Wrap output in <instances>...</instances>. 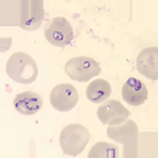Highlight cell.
I'll use <instances>...</instances> for the list:
<instances>
[{"mask_svg":"<svg viewBox=\"0 0 158 158\" xmlns=\"http://www.w3.org/2000/svg\"><path fill=\"white\" fill-rule=\"evenodd\" d=\"M65 72L76 82H88L101 74L100 64L93 58L79 56L70 59L65 65Z\"/></svg>","mask_w":158,"mask_h":158,"instance_id":"obj_4","label":"cell"},{"mask_svg":"<svg viewBox=\"0 0 158 158\" xmlns=\"http://www.w3.org/2000/svg\"><path fill=\"white\" fill-rule=\"evenodd\" d=\"M111 94V85L103 79L92 81L85 89V96L88 100L94 103H100Z\"/></svg>","mask_w":158,"mask_h":158,"instance_id":"obj_12","label":"cell"},{"mask_svg":"<svg viewBox=\"0 0 158 158\" xmlns=\"http://www.w3.org/2000/svg\"><path fill=\"white\" fill-rule=\"evenodd\" d=\"M44 102L41 96L34 92L26 91L16 94L13 106L16 111L23 115H33L43 107Z\"/></svg>","mask_w":158,"mask_h":158,"instance_id":"obj_11","label":"cell"},{"mask_svg":"<svg viewBox=\"0 0 158 158\" xmlns=\"http://www.w3.org/2000/svg\"><path fill=\"white\" fill-rule=\"evenodd\" d=\"M136 68L139 74L156 81L158 79V48H145L139 53L136 59Z\"/></svg>","mask_w":158,"mask_h":158,"instance_id":"obj_10","label":"cell"},{"mask_svg":"<svg viewBox=\"0 0 158 158\" xmlns=\"http://www.w3.org/2000/svg\"><path fill=\"white\" fill-rule=\"evenodd\" d=\"M97 115L102 124L118 125L127 120L130 111L119 101L110 100L98 106Z\"/></svg>","mask_w":158,"mask_h":158,"instance_id":"obj_8","label":"cell"},{"mask_svg":"<svg viewBox=\"0 0 158 158\" xmlns=\"http://www.w3.org/2000/svg\"><path fill=\"white\" fill-rule=\"evenodd\" d=\"M107 136L112 140L123 143V157H137L138 127L132 120L124 121L123 125H110L106 129Z\"/></svg>","mask_w":158,"mask_h":158,"instance_id":"obj_3","label":"cell"},{"mask_svg":"<svg viewBox=\"0 0 158 158\" xmlns=\"http://www.w3.org/2000/svg\"><path fill=\"white\" fill-rule=\"evenodd\" d=\"M45 16L42 0H22L20 2V27L26 31H35L42 25Z\"/></svg>","mask_w":158,"mask_h":158,"instance_id":"obj_5","label":"cell"},{"mask_svg":"<svg viewBox=\"0 0 158 158\" xmlns=\"http://www.w3.org/2000/svg\"><path fill=\"white\" fill-rule=\"evenodd\" d=\"M45 38L53 46L66 47L74 38L73 26L64 17H54L49 27L45 29Z\"/></svg>","mask_w":158,"mask_h":158,"instance_id":"obj_6","label":"cell"},{"mask_svg":"<svg viewBox=\"0 0 158 158\" xmlns=\"http://www.w3.org/2000/svg\"><path fill=\"white\" fill-rule=\"evenodd\" d=\"M79 92L72 84H59L50 93V103L58 111L67 112L77 106Z\"/></svg>","mask_w":158,"mask_h":158,"instance_id":"obj_7","label":"cell"},{"mask_svg":"<svg viewBox=\"0 0 158 158\" xmlns=\"http://www.w3.org/2000/svg\"><path fill=\"white\" fill-rule=\"evenodd\" d=\"M91 139V133L85 126L79 123H71L62 129L60 145L67 155L77 156L82 153Z\"/></svg>","mask_w":158,"mask_h":158,"instance_id":"obj_2","label":"cell"},{"mask_svg":"<svg viewBox=\"0 0 158 158\" xmlns=\"http://www.w3.org/2000/svg\"><path fill=\"white\" fill-rule=\"evenodd\" d=\"M121 96L124 102L132 106H139L146 102L148 91L145 84L136 78H129L123 84Z\"/></svg>","mask_w":158,"mask_h":158,"instance_id":"obj_9","label":"cell"},{"mask_svg":"<svg viewBox=\"0 0 158 158\" xmlns=\"http://www.w3.org/2000/svg\"><path fill=\"white\" fill-rule=\"evenodd\" d=\"M6 74L14 82L27 85L35 82L39 69L32 56L24 52H16L6 63Z\"/></svg>","mask_w":158,"mask_h":158,"instance_id":"obj_1","label":"cell"},{"mask_svg":"<svg viewBox=\"0 0 158 158\" xmlns=\"http://www.w3.org/2000/svg\"><path fill=\"white\" fill-rule=\"evenodd\" d=\"M118 156V147L106 141L96 143L88 154L89 158H117Z\"/></svg>","mask_w":158,"mask_h":158,"instance_id":"obj_13","label":"cell"}]
</instances>
